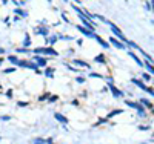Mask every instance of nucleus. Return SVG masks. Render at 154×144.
Wrapping results in <instances>:
<instances>
[{"label":"nucleus","instance_id":"f257e3e1","mask_svg":"<svg viewBox=\"0 0 154 144\" xmlns=\"http://www.w3.org/2000/svg\"><path fill=\"white\" fill-rule=\"evenodd\" d=\"M105 23H106V25H109V28H111V31H113V34H116V35H117V37H119V38H120V40H122V41H123V43H129V40H128V38H126V37H125V35H123V32H122V31H120V29H119V28H117V26H116V25H114V23H113V22H109V20H106V22H105Z\"/></svg>","mask_w":154,"mask_h":144},{"label":"nucleus","instance_id":"f03ea898","mask_svg":"<svg viewBox=\"0 0 154 144\" xmlns=\"http://www.w3.org/2000/svg\"><path fill=\"white\" fill-rule=\"evenodd\" d=\"M34 54H46V55H59L57 54V51H54V49H52L51 46H48V48H35L34 49Z\"/></svg>","mask_w":154,"mask_h":144},{"label":"nucleus","instance_id":"7ed1b4c3","mask_svg":"<svg viewBox=\"0 0 154 144\" xmlns=\"http://www.w3.org/2000/svg\"><path fill=\"white\" fill-rule=\"evenodd\" d=\"M34 34H39V35H43V37H48V28L45 26L43 23H40V26H37V28H34Z\"/></svg>","mask_w":154,"mask_h":144},{"label":"nucleus","instance_id":"20e7f679","mask_svg":"<svg viewBox=\"0 0 154 144\" xmlns=\"http://www.w3.org/2000/svg\"><path fill=\"white\" fill-rule=\"evenodd\" d=\"M34 60L37 61L39 66H46V63H48V58L46 57H42V55H37V54L34 55Z\"/></svg>","mask_w":154,"mask_h":144},{"label":"nucleus","instance_id":"39448f33","mask_svg":"<svg viewBox=\"0 0 154 144\" xmlns=\"http://www.w3.org/2000/svg\"><path fill=\"white\" fill-rule=\"evenodd\" d=\"M108 86H109L111 92L114 94V97H122V95H123V94H122V90H119V89H117V87L113 84V81H111V80H109V83H108Z\"/></svg>","mask_w":154,"mask_h":144},{"label":"nucleus","instance_id":"423d86ee","mask_svg":"<svg viewBox=\"0 0 154 144\" xmlns=\"http://www.w3.org/2000/svg\"><path fill=\"white\" fill-rule=\"evenodd\" d=\"M77 29L82 32V34L88 35V37H96V34H94V31H89L88 28H83V26H77Z\"/></svg>","mask_w":154,"mask_h":144},{"label":"nucleus","instance_id":"0eeeda50","mask_svg":"<svg viewBox=\"0 0 154 144\" xmlns=\"http://www.w3.org/2000/svg\"><path fill=\"white\" fill-rule=\"evenodd\" d=\"M109 43H111V45H114L116 48H120V49H123V48H125L123 41H119L117 38H114V37H111V38H109Z\"/></svg>","mask_w":154,"mask_h":144},{"label":"nucleus","instance_id":"6e6552de","mask_svg":"<svg viewBox=\"0 0 154 144\" xmlns=\"http://www.w3.org/2000/svg\"><path fill=\"white\" fill-rule=\"evenodd\" d=\"M74 63L79 64V66H83V68H86V69H89V64H88L86 61H82V60H79V58H76V60H74Z\"/></svg>","mask_w":154,"mask_h":144},{"label":"nucleus","instance_id":"1a4fd4ad","mask_svg":"<svg viewBox=\"0 0 154 144\" xmlns=\"http://www.w3.org/2000/svg\"><path fill=\"white\" fill-rule=\"evenodd\" d=\"M22 46H31V37H29V34H25V40H23V45Z\"/></svg>","mask_w":154,"mask_h":144},{"label":"nucleus","instance_id":"9d476101","mask_svg":"<svg viewBox=\"0 0 154 144\" xmlns=\"http://www.w3.org/2000/svg\"><path fill=\"white\" fill-rule=\"evenodd\" d=\"M94 38H96V40H97V41H99V43H100V45H102V46H103V48H109V43H106V41H105V40H103V38H100V37H99V35H96V37H94Z\"/></svg>","mask_w":154,"mask_h":144},{"label":"nucleus","instance_id":"9b49d317","mask_svg":"<svg viewBox=\"0 0 154 144\" xmlns=\"http://www.w3.org/2000/svg\"><path fill=\"white\" fill-rule=\"evenodd\" d=\"M14 12H15L17 15H22V17H26V15H28V12L23 11V9H20V8H15V9H14Z\"/></svg>","mask_w":154,"mask_h":144},{"label":"nucleus","instance_id":"f8f14e48","mask_svg":"<svg viewBox=\"0 0 154 144\" xmlns=\"http://www.w3.org/2000/svg\"><path fill=\"white\" fill-rule=\"evenodd\" d=\"M143 66H145L146 69H148L149 72H151V74H154V66H153L151 63H149V61H145V63H143Z\"/></svg>","mask_w":154,"mask_h":144},{"label":"nucleus","instance_id":"ddd939ff","mask_svg":"<svg viewBox=\"0 0 154 144\" xmlns=\"http://www.w3.org/2000/svg\"><path fill=\"white\" fill-rule=\"evenodd\" d=\"M129 57H131V58H134V61H136V63L139 64V66H143V63H142V61L139 60V58H137V55H136V54H133V52H129Z\"/></svg>","mask_w":154,"mask_h":144},{"label":"nucleus","instance_id":"4468645a","mask_svg":"<svg viewBox=\"0 0 154 144\" xmlns=\"http://www.w3.org/2000/svg\"><path fill=\"white\" fill-rule=\"evenodd\" d=\"M8 60L11 61V63H14V64H19V63H20V60H19V58L15 57V55H9V57H8Z\"/></svg>","mask_w":154,"mask_h":144},{"label":"nucleus","instance_id":"2eb2a0df","mask_svg":"<svg viewBox=\"0 0 154 144\" xmlns=\"http://www.w3.org/2000/svg\"><path fill=\"white\" fill-rule=\"evenodd\" d=\"M55 118H57L59 121H60V123H68V120L65 118L63 115H60V113H55Z\"/></svg>","mask_w":154,"mask_h":144},{"label":"nucleus","instance_id":"dca6fc26","mask_svg":"<svg viewBox=\"0 0 154 144\" xmlns=\"http://www.w3.org/2000/svg\"><path fill=\"white\" fill-rule=\"evenodd\" d=\"M17 52H20V54L22 52H23V54H28V52H31V51H29L28 48H17Z\"/></svg>","mask_w":154,"mask_h":144},{"label":"nucleus","instance_id":"f3484780","mask_svg":"<svg viewBox=\"0 0 154 144\" xmlns=\"http://www.w3.org/2000/svg\"><path fill=\"white\" fill-rule=\"evenodd\" d=\"M52 72H54V69H51V68H48L46 71H45V75H46V77H52Z\"/></svg>","mask_w":154,"mask_h":144},{"label":"nucleus","instance_id":"a211bd4d","mask_svg":"<svg viewBox=\"0 0 154 144\" xmlns=\"http://www.w3.org/2000/svg\"><path fill=\"white\" fill-rule=\"evenodd\" d=\"M96 61H99V63H105V57H103L102 54L97 55V57H96Z\"/></svg>","mask_w":154,"mask_h":144},{"label":"nucleus","instance_id":"6ab92c4d","mask_svg":"<svg viewBox=\"0 0 154 144\" xmlns=\"http://www.w3.org/2000/svg\"><path fill=\"white\" fill-rule=\"evenodd\" d=\"M55 40H57V35H52L50 40H48V43H51V45H52V43H55Z\"/></svg>","mask_w":154,"mask_h":144},{"label":"nucleus","instance_id":"aec40b11","mask_svg":"<svg viewBox=\"0 0 154 144\" xmlns=\"http://www.w3.org/2000/svg\"><path fill=\"white\" fill-rule=\"evenodd\" d=\"M15 71V68H8V69H5L3 72H5V74H11V72H14Z\"/></svg>","mask_w":154,"mask_h":144},{"label":"nucleus","instance_id":"412c9836","mask_svg":"<svg viewBox=\"0 0 154 144\" xmlns=\"http://www.w3.org/2000/svg\"><path fill=\"white\" fill-rule=\"evenodd\" d=\"M77 81L79 83H85V78L83 77H77Z\"/></svg>","mask_w":154,"mask_h":144},{"label":"nucleus","instance_id":"4be33fe9","mask_svg":"<svg viewBox=\"0 0 154 144\" xmlns=\"http://www.w3.org/2000/svg\"><path fill=\"white\" fill-rule=\"evenodd\" d=\"M6 97H8V98H11V97H12V90H11V89H9L8 92H6Z\"/></svg>","mask_w":154,"mask_h":144},{"label":"nucleus","instance_id":"5701e85b","mask_svg":"<svg viewBox=\"0 0 154 144\" xmlns=\"http://www.w3.org/2000/svg\"><path fill=\"white\" fill-rule=\"evenodd\" d=\"M142 103H143V104H146V106H148V107H151V103H149V101H146V100H143V101H142Z\"/></svg>","mask_w":154,"mask_h":144},{"label":"nucleus","instance_id":"b1692460","mask_svg":"<svg viewBox=\"0 0 154 144\" xmlns=\"http://www.w3.org/2000/svg\"><path fill=\"white\" fill-rule=\"evenodd\" d=\"M34 144H43V143H42V141H40V140H37V141H35Z\"/></svg>","mask_w":154,"mask_h":144},{"label":"nucleus","instance_id":"393cba45","mask_svg":"<svg viewBox=\"0 0 154 144\" xmlns=\"http://www.w3.org/2000/svg\"><path fill=\"white\" fill-rule=\"evenodd\" d=\"M3 52H5V49H3V48H0V54H3Z\"/></svg>","mask_w":154,"mask_h":144},{"label":"nucleus","instance_id":"a878e982","mask_svg":"<svg viewBox=\"0 0 154 144\" xmlns=\"http://www.w3.org/2000/svg\"><path fill=\"white\" fill-rule=\"evenodd\" d=\"M2 2H3V5H6V3H8V0H2Z\"/></svg>","mask_w":154,"mask_h":144},{"label":"nucleus","instance_id":"bb28decb","mask_svg":"<svg viewBox=\"0 0 154 144\" xmlns=\"http://www.w3.org/2000/svg\"><path fill=\"white\" fill-rule=\"evenodd\" d=\"M3 60H5V58H2V57H0V64H2V63H3Z\"/></svg>","mask_w":154,"mask_h":144},{"label":"nucleus","instance_id":"cd10ccee","mask_svg":"<svg viewBox=\"0 0 154 144\" xmlns=\"http://www.w3.org/2000/svg\"><path fill=\"white\" fill-rule=\"evenodd\" d=\"M151 5H153V11H154V0H153V2H151Z\"/></svg>","mask_w":154,"mask_h":144},{"label":"nucleus","instance_id":"c85d7f7f","mask_svg":"<svg viewBox=\"0 0 154 144\" xmlns=\"http://www.w3.org/2000/svg\"><path fill=\"white\" fill-rule=\"evenodd\" d=\"M46 2H50V3H51V2H52V0H46Z\"/></svg>","mask_w":154,"mask_h":144},{"label":"nucleus","instance_id":"c756f323","mask_svg":"<svg viewBox=\"0 0 154 144\" xmlns=\"http://www.w3.org/2000/svg\"><path fill=\"white\" fill-rule=\"evenodd\" d=\"M63 2H68V0H63Z\"/></svg>","mask_w":154,"mask_h":144}]
</instances>
